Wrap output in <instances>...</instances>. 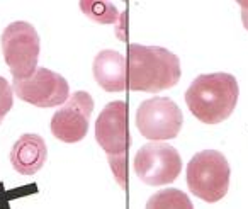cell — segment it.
<instances>
[{"label": "cell", "mask_w": 248, "mask_h": 209, "mask_svg": "<svg viewBox=\"0 0 248 209\" xmlns=\"http://www.w3.org/2000/svg\"><path fill=\"white\" fill-rule=\"evenodd\" d=\"M128 89L156 94L172 89L180 80L179 56L160 46H128Z\"/></svg>", "instance_id": "obj_1"}, {"label": "cell", "mask_w": 248, "mask_h": 209, "mask_svg": "<svg viewBox=\"0 0 248 209\" xmlns=\"http://www.w3.org/2000/svg\"><path fill=\"white\" fill-rule=\"evenodd\" d=\"M240 89L230 73H204L189 85L186 104L204 124H219L233 114Z\"/></svg>", "instance_id": "obj_2"}, {"label": "cell", "mask_w": 248, "mask_h": 209, "mask_svg": "<svg viewBox=\"0 0 248 209\" xmlns=\"http://www.w3.org/2000/svg\"><path fill=\"white\" fill-rule=\"evenodd\" d=\"M128 117V104L114 100L104 107L95 123V140L107 153L114 177L124 191L128 187V150L131 145Z\"/></svg>", "instance_id": "obj_3"}, {"label": "cell", "mask_w": 248, "mask_h": 209, "mask_svg": "<svg viewBox=\"0 0 248 209\" xmlns=\"http://www.w3.org/2000/svg\"><path fill=\"white\" fill-rule=\"evenodd\" d=\"M230 175L226 157L216 150L199 151L187 165V185L196 197L206 202H217L228 194Z\"/></svg>", "instance_id": "obj_4"}, {"label": "cell", "mask_w": 248, "mask_h": 209, "mask_svg": "<svg viewBox=\"0 0 248 209\" xmlns=\"http://www.w3.org/2000/svg\"><path fill=\"white\" fill-rule=\"evenodd\" d=\"M2 53L14 80L31 77L38 68L39 36L34 26L24 21L9 24L0 38Z\"/></svg>", "instance_id": "obj_5"}, {"label": "cell", "mask_w": 248, "mask_h": 209, "mask_svg": "<svg viewBox=\"0 0 248 209\" xmlns=\"http://www.w3.org/2000/svg\"><path fill=\"white\" fill-rule=\"evenodd\" d=\"M182 111L169 97L143 100L136 111V126L140 133L152 141L177 138L182 129Z\"/></svg>", "instance_id": "obj_6"}, {"label": "cell", "mask_w": 248, "mask_h": 209, "mask_svg": "<svg viewBox=\"0 0 248 209\" xmlns=\"http://www.w3.org/2000/svg\"><path fill=\"white\" fill-rule=\"evenodd\" d=\"M135 170L146 185L172 184L182 170V158L170 145L152 141L138 150Z\"/></svg>", "instance_id": "obj_7"}, {"label": "cell", "mask_w": 248, "mask_h": 209, "mask_svg": "<svg viewBox=\"0 0 248 209\" xmlns=\"http://www.w3.org/2000/svg\"><path fill=\"white\" fill-rule=\"evenodd\" d=\"M14 92L21 100L36 107H56L70 99L68 82L48 68H36L28 79L14 80Z\"/></svg>", "instance_id": "obj_8"}, {"label": "cell", "mask_w": 248, "mask_h": 209, "mask_svg": "<svg viewBox=\"0 0 248 209\" xmlns=\"http://www.w3.org/2000/svg\"><path fill=\"white\" fill-rule=\"evenodd\" d=\"M93 99L89 92L78 90L53 114L51 133L63 143H77L87 136Z\"/></svg>", "instance_id": "obj_9"}, {"label": "cell", "mask_w": 248, "mask_h": 209, "mask_svg": "<svg viewBox=\"0 0 248 209\" xmlns=\"http://www.w3.org/2000/svg\"><path fill=\"white\" fill-rule=\"evenodd\" d=\"M93 79L106 92L128 90V63L119 51L104 49L93 58Z\"/></svg>", "instance_id": "obj_10"}, {"label": "cell", "mask_w": 248, "mask_h": 209, "mask_svg": "<svg viewBox=\"0 0 248 209\" xmlns=\"http://www.w3.org/2000/svg\"><path fill=\"white\" fill-rule=\"evenodd\" d=\"M48 158L46 143L39 134H22L11 151V163L21 175H34Z\"/></svg>", "instance_id": "obj_11"}, {"label": "cell", "mask_w": 248, "mask_h": 209, "mask_svg": "<svg viewBox=\"0 0 248 209\" xmlns=\"http://www.w3.org/2000/svg\"><path fill=\"white\" fill-rule=\"evenodd\" d=\"M146 209H194L189 195L179 189H163L148 199Z\"/></svg>", "instance_id": "obj_12"}, {"label": "cell", "mask_w": 248, "mask_h": 209, "mask_svg": "<svg viewBox=\"0 0 248 209\" xmlns=\"http://www.w3.org/2000/svg\"><path fill=\"white\" fill-rule=\"evenodd\" d=\"M80 9L92 21L100 24H114L119 17L117 9L109 2H80Z\"/></svg>", "instance_id": "obj_13"}, {"label": "cell", "mask_w": 248, "mask_h": 209, "mask_svg": "<svg viewBox=\"0 0 248 209\" xmlns=\"http://www.w3.org/2000/svg\"><path fill=\"white\" fill-rule=\"evenodd\" d=\"M14 106V92H12V87L9 85V82L0 77V123L4 119V116L12 109Z\"/></svg>", "instance_id": "obj_14"}, {"label": "cell", "mask_w": 248, "mask_h": 209, "mask_svg": "<svg viewBox=\"0 0 248 209\" xmlns=\"http://www.w3.org/2000/svg\"><path fill=\"white\" fill-rule=\"evenodd\" d=\"M240 7H241V21H243L245 29L248 31V2H240Z\"/></svg>", "instance_id": "obj_15"}]
</instances>
